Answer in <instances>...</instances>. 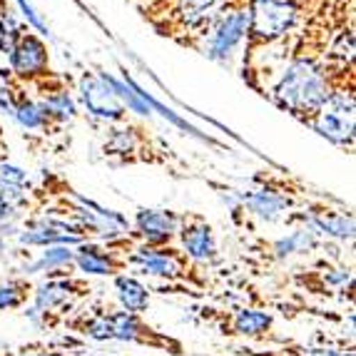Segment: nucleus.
Listing matches in <instances>:
<instances>
[{
	"label": "nucleus",
	"instance_id": "f257e3e1",
	"mask_svg": "<svg viewBox=\"0 0 356 356\" xmlns=\"http://www.w3.org/2000/svg\"><path fill=\"white\" fill-rule=\"evenodd\" d=\"M356 0H321L264 97L307 125L341 90H356Z\"/></svg>",
	"mask_w": 356,
	"mask_h": 356
},
{
	"label": "nucleus",
	"instance_id": "f03ea898",
	"mask_svg": "<svg viewBox=\"0 0 356 356\" xmlns=\"http://www.w3.org/2000/svg\"><path fill=\"white\" fill-rule=\"evenodd\" d=\"M319 3L321 0H250V23L239 55V75L244 83L259 90V77L269 75L274 63L284 65L291 42Z\"/></svg>",
	"mask_w": 356,
	"mask_h": 356
},
{
	"label": "nucleus",
	"instance_id": "7ed1b4c3",
	"mask_svg": "<svg viewBox=\"0 0 356 356\" xmlns=\"http://www.w3.org/2000/svg\"><path fill=\"white\" fill-rule=\"evenodd\" d=\"M237 3L244 0H165L137 13L160 38L197 53L217 18Z\"/></svg>",
	"mask_w": 356,
	"mask_h": 356
},
{
	"label": "nucleus",
	"instance_id": "20e7f679",
	"mask_svg": "<svg viewBox=\"0 0 356 356\" xmlns=\"http://www.w3.org/2000/svg\"><path fill=\"white\" fill-rule=\"evenodd\" d=\"M100 157L113 167H160L170 172H182L184 162L170 145L145 122L125 120L107 125L100 143Z\"/></svg>",
	"mask_w": 356,
	"mask_h": 356
},
{
	"label": "nucleus",
	"instance_id": "39448f33",
	"mask_svg": "<svg viewBox=\"0 0 356 356\" xmlns=\"http://www.w3.org/2000/svg\"><path fill=\"white\" fill-rule=\"evenodd\" d=\"M92 284L88 277H77L72 272L63 269H53L48 277L35 284L33 289V319L45 329H58L65 327L67 321L90 302L92 297Z\"/></svg>",
	"mask_w": 356,
	"mask_h": 356
},
{
	"label": "nucleus",
	"instance_id": "423d86ee",
	"mask_svg": "<svg viewBox=\"0 0 356 356\" xmlns=\"http://www.w3.org/2000/svg\"><path fill=\"white\" fill-rule=\"evenodd\" d=\"M135 242V239H132ZM127 264L132 269V277H147V280H162L175 286L190 291H207L209 280L207 269L195 264L190 257L179 250L177 244H162V247H149V244H132Z\"/></svg>",
	"mask_w": 356,
	"mask_h": 356
},
{
	"label": "nucleus",
	"instance_id": "0eeeda50",
	"mask_svg": "<svg viewBox=\"0 0 356 356\" xmlns=\"http://www.w3.org/2000/svg\"><path fill=\"white\" fill-rule=\"evenodd\" d=\"M254 190L242 195V204L247 212L257 214L261 220H280L282 214L289 209H304L314 197L319 195H304V187L297 179H289L286 175H274V172H259L254 177Z\"/></svg>",
	"mask_w": 356,
	"mask_h": 356
},
{
	"label": "nucleus",
	"instance_id": "6e6552de",
	"mask_svg": "<svg viewBox=\"0 0 356 356\" xmlns=\"http://www.w3.org/2000/svg\"><path fill=\"white\" fill-rule=\"evenodd\" d=\"M132 237L122 234L115 239H97V242H83L77 244L75 254H72V264L88 277V274H97V277H120V274L130 272L127 257L132 250Z\"/></svg>",
	"mask_w": 356,
	"mask_h": 356
},
{
	"label": "nucleus",
	"instance_id": "1a4fd4ad",
	"mask_svg": "<svg viewBox=\"0 0 356 356\" xmlns=\"http://www.w3.org/2000/svg\"><path fill=\"white\" fill-rule=\"evenodd\" d=\"M8 72L25 88H30L42 77L53 75L55 70L50 65L48 45L38 33L25 28L20 30V35L15 38L10 53H8Z\"/></svg>",
	"mask_w": 356,
	"mask_h": 356
},
{
	"label": "nucleus",
	"instance_id": "9d476101",
	"mask_svg": "<svg viewBox=\"0 0 356 356\" xmlns=\"http://www.w3.org/2000/svg\"><path fill=\"white\" fill-rule=\"evenodd\" d=\"M110 327H113V339H118V341H130V344L147 346V349L154 351L184 356L182 341L160 332V329H154L152 324L145 321L143 314H132V312H122L120 307H113V312H110Z\"/></svg>",
	"mask_w": 356,
	"mask_h": 356
},
{
	"label": "nucleus",
	"instance_id": "9b49d317",
	"mask_svg": "<svg viewBox=\"0 0 356 356\" xmlns=\"http://www.w3.org/2000/svg\"><path fill=\"white\" fill-rule=\"evenodd\" d=\"M177 247L200 267H212L220 261V247L212 222L200 212H179Z\"/></svg>",
	"mask_w": 356,
	"mask_h": 356
},
{
	"label": "nucleus",
	"instance_id": "f8f14e48",
	"mask_svg": "<svg viewBox=\"0 0 356 356\" xmlns=\"http://www.w3.org/2000/svg\"><path fill=\"white\" fill-rule=\"evenodd\" d=\"M286 222L289 225L291 222H302V225L316 229V234H327L329 239H339V242L354 239V217H351V212L341 204L329 202L324 197H314L307 207L294 212V217H289Z\"/></svg>",
	"mask_w": 356,
	"mask_h": 356
},
{
	"label": "nucleus",
	"instance_id": "ddd939ff",
	"mask_svg": "<svg viewBox=\"0 0 356 356\" xmlns=\"http://www.w3.org/2000/svg\"><path fill=\"white\" fill-rule=\"evenodd\" d=\"M204 321L212 324L222 337H247V339H264L274 329V316L269 312L252 307L237 309H204Z\"/></svg>",
	"mask_w": 356,
	"mask_h": 356
},
{
	"label": "nucleus",
	"instance_id": "4468645a",
	"mask_svg": "<svg viewBox=\"0 0 356 356\" xmlns=\"http://www.w3.org/2000/svg\"><path fill=\"white\" fill-rule=\"evenodd\" d=\"M80 97H83V105L88 107V113L92 118L102 120L105 125H118V122L130 120L127 118V107L122 105L118 92L113 88H107L105 80L92 75V72H83V77H80Z\"/></svg>",
	"mask_w": 356,
	"mask_h": 356
},
{
	"label": "nucleus",
	"instance_id": "2eb2a0df",
	"mask_svg": "<svg viewBox=\"0 0 356 356\" xmlns=\"http://www.w3.org/2000/svg\"><path fill=\"white\" fill-rule=\"evenodd\" d=\"M179 212L172 209H137L132 220V232H127L137 244H149V247H162V244L177 242Z\"/></svg>",
	"mask_w": 356,
	"mask_h": 356
},
{
	"label": "nucleus",
	"instance_id": "dca6fc26",
	"mask_svg": "<svg viewBox=\"0 0 356 356\" xmlns=\"http://www.w3.org/2000/svg\"><path fill=\"white\" fill-rule=\"evenodd\" d=\"M110 312H113V304L102 302V299L95 304H85V307L67 321L65 329L83 334V337H88V339H95V341H110V339H113Z\"/></svg>",
	"mask_w": 356,
	"mask_h": 356
},
{
	"label": "nucleus",
	"instance_id": "f3484780",
	"mask_svg": "<svg viewBox=\"0 0 356 356\" xmlns=\"http://www.w3.org/2000/svg\"><path fill=\"white\" fill-rule=\"evenodd\" d=\"M115 289H118L120 309L132 312V314H145L149 309V289L132 274H120L115 277Z\"/></svg>",
	"mask_w": 356,
	"mask_h": 356
},
{
	"label": "nucleus",
	"instance_id": "a211bd4d",
	"mask_svg": "<svg viewBox=\"0 0 356 356\" xmlns=\"http://www.w3.org/2000/svg\"><path fill=\"white\" fill-rule=\"evenodd\" d=\"M35 284L28 277L13 274V277H0V312H15L25 309L33 299Z\"/></svg>",
	"mask_w": 356,
	"mask_h": 356
},
{
	"label": "nucleus",
	"instance_id": "6ab92c4d",
	"mask_svg": "<svg viewBox=\"0 0 356 356\" xmlns=\"http://www.w3.org/2000/svg\"><path fill=\"white\" fill-rule=\"evenodd\" d=\"M239 354L244 356H354L349 349H314V346H302V344H286L282 349H267V351H252L242 349Z\"/></svg>",
	"mask_w": 356,
	"mask_h": 356
},
{
	"label": "nucleus",
	"instance_id": "aec40b11",
	"mask_svg": "<svg viewBox=\"0 0 356 356\" xmlns=\"http://www.w3.org/2000/svg\"><path fill=\"white\" fill-rule=\"evenodd\" d=\"M8 154H10V145H8L6 127L0 122V162H8Z\"/></svg>",
	"mask_w": 356,
	"mask_h": 356
},
{
	"label": "nucleus",
	"instance_id": "412c9836",
	"mask_svg": "<svg viewBox=\"0 0 356 356\" xmlns=\"http://www.w3.org/2000/svg\"><path fill=\"white\" fill-rule=\"evenodd\" d=\"M132 6L137 8V10H143V8H149V6H157V3H165V0H130Z\"/></svg>",
	"mask_w": 356,
	"mask_h": 356
},
{
	"label": "nucleus",
	"instance_id": "4be33fe9",
	"mask_svg": "<svg viewBox=\"0 0 356 356\" xmlns=\"http://www.w3.org/2000/svg\"><path fill=\"white\" fill-rule=\"evenodd\" d=\"M3 247H6V239H3V237H0V250H3Z\"/></svg>",
	"mask_w": 356,
	"mask_h": 356
}]
</instances>
